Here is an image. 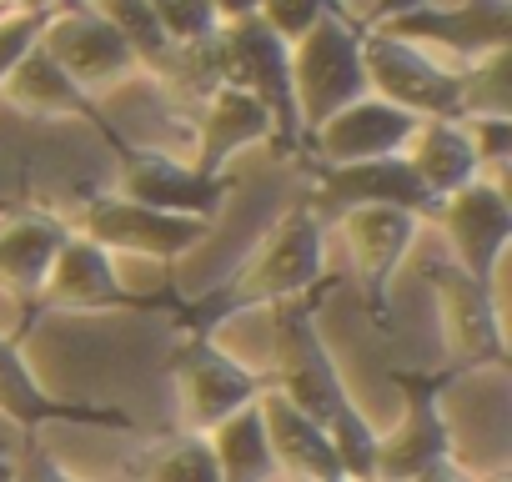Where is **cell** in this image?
Wrapping results in <instances>:
<instances>
[{"label": "cell", "instance_id": "26", "mask_svg": "<svg viewBox=\"0 0 512 482\" xmlns=\"http://www.w3.org/2000/svg\"><path fill=\"white\" fill-rule=\"evenodd\" d=\"M131 477L136 482H221V467H216L211 437L176 432L161 447H151L141 462H131Z\"/></svg>", "mask_w": 512, "mask_h": 482}, {"label": "cell", "instance_id": "21", "mask_svg": "<svg viewBox=\"0 0 512 482\" xmlns=\"http://www.w3.org/2000/svg\"><path fill=\"white\" fill-rule=\"evenodd\" d=\"M272 116L267 106L256 101L251 91L241 86H216L201 106V121H196V156H191V171L201 176H226V161L246 146H262L272 141Z\"/></svg>", "mask_w": 512, "mask_h": 482}, {"label": "cell", "instance_id": "1", "mask_svg": "<svg viewBox=\"0 0 512 482\" xmlns=\"http://www.w3.org/2000/svg\"><path fill=\"white\" fill-rule=\"evenodd\" d=\"M332 292H337V277H327L307 297H287V302L272 307V347H277L272 392L327 427L337 467H342L347 482H372V472H377V427L352 402V392H347V382L332 362V347L317 327V312Z\"/></svg>", "mask_w": 512, "mask_h": 482}, {"label": "cell", "instance_id": "28", "mask_svg": "<svg viewBox=\"0 0 512 482\" xmlns=\"http://www.w3.org/2000/svg\"><path fill=\"white\" fill-rule=\"evenodd\" d=\"M151 11L161 21V31L171 36V46H191L221 31L216 0H151Z\"/></svg>", "mask_w": 512, "mask_h": 482}, {"label": "cell", "instance_id": "22", "mask_svg": "<svg viewBox=\"0 0 512 482\" xmlns=\"http://www.w3.org/2000/svg\"><path fill=\"white\" fill-rule=\"evenodd\" d=\"M262 427H267V447L277 457V472L287 482H332L342 477L337 467V452H332V437L322 422H312L307 412H297L287 397L267 392L262 402Z\"/></svg>", "mask_w": 512, "mask_h": 482}, {"label": "cell", "instance_id": "19", "mask_svg": "<svg viewBox=\"0 0 512 482\" xmlns=\"http://www.w3.org/2000/svg\"><path fill=\"white\" fill-rule=\"evenodd\" d=\"M417 131V116L397 111L382 96H362L332 121H322L307 146L317 151L322 166H347V161H377V156H402Z\"/></svg>", "mask_w": 512, "mask_h": 482}, {"label": "cell", "instance_id": "12", "mask_svg": "<svg viewBox=\"0 0 512 482\" xmlns=\"http://www.w3.org/2000/svg\"><path fill=\"white\" fill-rule=\"evenodd\" d=\"M66 241H71V226L56 211H41V206L0 221V292H11L16 307H21L16 332H6L16 347H26V337L41 327L36 302H41V287H46Z\"/></svg>", "mask_w": 512, "mask_h": 482}, {"label": "cell", "instance_id": "16", "mask_svg": "<svg viewBox=\"0 0 512 482\" xmlns=\"http://www.w3.org/2000/svg\"><path fill=\"white\" fill-rule=\"evenodd\" d=\"M382 31L402 36V41H432L452 56H462L467 66L507 51L512 46V0H457V6H417L407 16H392Z\"/></svg>", "mask_w": 512, "mask_h": 482}, {"label": "cell", "instance_id": "7", "mask_svg": "<svg viewBox=\"0 0 512 482\" xmlns=\"http://www.w3.org/2000/svg\"><path fill=\"white\" fill-rule=\"evenodd\" d=\"M181 307V287L166 282L161 292H136L131 282H121L116 257H106L96 241L76 236L61 247L41 302H36V322L46 312H176Z\"/></svg>", "mask_w": 512, "mask_h": 482}, {"label": "cell", "instance_id": "23", "mask_svg": "<svg viewBox=\"0 0 512 482\" xmlns=\"http://www.w3.org/2000/svg\"><path fill=\"white\" fill-rule=\"evenodd\" d=\"M402 156L412 161L417 181L437 201H447L452 191H462L467 181L482 176L477 146H472V136H467L462 121H417V131H412V141H407Z\"/></svg>", "mask_w": 512, "mask_h": 482}, {"label": "cell", "instance_id": "10", "mask_svg": "<svg viewBox=\"0 0 512 482\" xmlns=\"http://www.w3.org/2000/svg\"><path fill=\"white\" fill-rule=\"evenodd\" d=\"M322 221L347 216L357 206H397L412 211L417 221H437L442 201L417 181L407 156H377V161H347V166H322L312 161V201Z\"/></svg>", "mask_w": 512, "mask_h": 482}, {"label": "cell", "instance_id": "36", "mask_svg": "<svg viewBox=\"0 0 512 482\" xmlns=\"http://www.w3.org/2000/svg\"><path fill=\"white\" fill-rule=\"evenodd\" d=\"M412 482H472L462 467H457V457L452 462H437V467H427L422 477H412Z\"/></svg>", "mask_w": 512, "mask_h": 482}, {"label": "cell", "instance_id": "30", "mask_svg": "<svg viewBox=\"0 0 512 482\" xmlns=\"http://www.w3.org/2000/svg\"><path fill=\"white\" fill-rule=\"evenodd\" d=\"M56 11H16V16H0V86H6V76L16 71V61L41 41L46 21Z\"/></svg>", "mask_w": 512, "mask_h": 482}, {"label": "cell", "instance_id": "27", "mask_svg": "<svg viewBox=\"0 0 512 482\" xmlns=\"http://www.w3.org/2000/svg\"><path fill=\"white\" fill-rule=\"evenodd\" d=\"M462 116H512L507 51H492L462 71Z\"/></svg>", "mask_w": 512, "mask_h": 482}, {"label": "cell", "instance_id": "6", "mask_svg": "<svg viewBox=\"0 0 512 482\" xmlns=\"http://www.w3.org/2000/svg\"><path fill=\"white\" fill-rule=\"evenodd\" d=\"M221 86H241L272 116V141L282 156L302 151V116H297V91H292V46L262 21L241 16L221 26Z\"/></svg>", "mask_w": 512, "mask_h": 482}, {"label": "cell", "instance_id": "20", "mask_svg": "<svg viewBox=\"0 0 512 482\" xmlns=\"http://www.w3.org/2000/svg\"><path fill=\"white\" fill-rule=\"evenodd\" d=\"M0 96H6L16 111H31V116H71V121H86L116 156L131 146L106 116H101V106L41 51V46H31L21 61H16V71L6 76V86H0Z\"/></svg>", "mask_w": 512, "mask_h": 482}, {"label": "cell", "instance_id": "33", "mask_svg": "<svg viewBox=\"0 0 512 482\" xmlns=\"http://www.w3.org/2000/svg\"><path fill=\"white\" fill-rule=\"evenodd\" d=\"M417 6H427V0H372V6H367L357 21L372 31V26H387L392 16H407V11H417Z\"/></svg>", "mask_w": 512, "mask_h": 482}, {"label": "cell", "instance_id": "9", "mask_svg": "<svg viewBox=\"0 0 512 482\" xmlns=\"http://www.w3.org/2000/svg\"><path fill=\"white\" fill-rule=\"evenodd\" d=\"M206 221H191V216H171V211H151V206H136L126 196H91L86 211H81V231L86 241L106 257H151V262H181L186 252H196L206 241Z\"/></svg>", "mask_w": 512, "mask_h": 482}, {"label": "cell", "instance_id": "31", "mask_svg": "<svg viewBox=\"0 0 512 482\" xmlns=\"http://www.w3.org/2000/svg\"><path fill=\"white\" fill-rule=\"evenodd\" d=\"M462 126H467L482 166H502L512 156V116H462Z\"/></svg>", "mask_w": 512, "mask_h": 482}, {"label": "cell", "instance_id": "37", "mask_svg": "<svg viewBox=\"0 0 512 482\" xmlns=\"http://www.w3.org/2000/svg\"><path fill=\"white\" fill-rule=\"evenodd\" d=\"M332 482H347V477H332Z\"/></svg>", "mask_w": 512, "mask_h": 482}, {"label": "cell", "instance_id": "24", "mask_svg": "<svg viewBox=\"0 0 512 482\" xmlns=\"http://www.w3.org/2000/svg\"><path fill=\"white\" fill-rule=\"evenodd\" d=\"M211 437V452H216V467H221V482H277V457L267 447V427H262V407H241L236 417H226L221 427L206 432Z\"/></svg>", "mask_w": 512, "mask_h": 482}, {"label": "cell", "instance_id": "4", "mask_svg": "<svg viewBox=\"0 0 512 482\" xmlns=\"http://www.w3.org/2000/svg\"><path fill=\"white\" fill-rule=\"evenodd\" d=\"M392 387L402 392V422L377 432V472L372 482H412L437 462H452V427L442 417V392L467 377L462 367H387Z\"/></svg>", "mask_w": 512, "mask_h": 482}, {"label": "cell", "instance_id": "32", "mask_svg": "<svg viewBox=\"0 0 512 482\" xmlns=\"http://www.w3.org/2000/svg\"><path fill=\"white\" fill-rule=\"evenodd\" d=\"M11 482H81V477H71V472L56 462V452L41 442V432H26V457H21V467L11 472Z\"/></svg>", "mask_w": 512, "mask_h": 482}, {"label": "cell", "instance_id": "29", "mask_svg": "<svg viewBox=\"0 0 512 482\" xmlns=\"http://www.w3.org/2000/svg\"><path fill=\"white\" fill-rule=\"evenodd\" d=\"M342 6V0H262V11H256V16H262L287 46L292 41H302L327 11H337Z\"/></svg>", "mask_w": 512, "mask_h": 482}, {"label": "cell", "instance_id": "15", "mask_svg": "<svg viewBox=\"0 0 512 482\" xmlns=\"http://www.w3.org/2000/svg\"><path fill=\"white\" fill-rule=\"evenodd\" d=\"M342 221V236H347V252H352V267H357V282H362V307H367V322L377 332H387V317H392V277L402 267V257L412 252V236H417V216L412 211H397V206H357Z\"/></svg>", "mask_w": 512, "mask_h": 482}, {"label": "cell", "instance_id": "14", "mask_svg": "<svg viewBox=\"0 0 512 482\" xmlns=\"http://www.w3.org/2000/svg\"><path fill=\"white\" fill-rule=\"evenodd\" d=\"M121 191L136 206L151 211H171V216H191V221H216L226 196L236 191V176H201L186 161L166 156V151H146V146H126L121 156Z\"/></svg>", "mask_w": 512, "mask_h": 482}, {"label": "cell", "instance_id": "2", "mask_svg": "<svg viewBox=\"0 0 512 482\" xmlns=\"http://www.w3.org/2000/svg\"><path fill=\"white\" fill-rule=\"evenodd\" d=\"M327 282V221L312 206H292L267 241H256V252L216 287L181 292V307L171 312L176 337L181 332H206L216 337L221 322L251 307H277L287 297H307Z\"/></svg>", "mask_w": 512, "mask_h": 482}, {"label": "cell", "instance_id": "34", "mask_svg": "<svg viewBox=\"0 0 512 482\" xmlns=\"http://www.w3.org/2000/svg\"><path fill=\"white\" fill-rule=\"evenodd\" d=\"M91 0H0V16H16V11H81Z\"/></svg>", "mask_w": 512, "mask_h": 482}, {"label": "cell", "instance_id": "13", "mask_svg": "<svg viewBox=\"0 0 512 482\" xmlns=\"http://www.w3.org/2000/svg\"><path fill=\"white\" fill-rule=\"evenodd\" d=\"M447 241H452V262L497 292V272H502V257H507V241H512V201L497 181L477 176L467 181L462 191H452L437 211Z\"/></svg>", "mask_w": 512, "mask_h": 482}, {"label": "cell", "instance_id": "11", "mask_svg": "<svg viewBox=\"0 0 512 482\" xmlns=\"http://www.w3.org/2000/svg\"><path fill=\"white\" fill-rule=\"evenodd\" d=\"M422 277H427L432 292H437L452 367H462V372L502 367V362H507V332H502L497 292L482 287V282H472L457 262H427Z\"/></svg>", "mask_w": 512, "mask_h": 482}, {"label": "cell", "instance_id": "8", "mask_svg": "<svg viewBox=\"0 0 512 482\" xmlns=\"http://www.w3.org/2000/svg\"><path fill=\"white\" fill-rule=\"evenodd\" d=\"M362 61L372 96L392 101L417 121H462V71L432 61L422 46L372 26L362 36Z\"/></svg>", "mask_w": 512, "mask_h": 482}, {"label": "cell", "instance_id": "3", "mask_svg": "<svg viewBox=\"0 0 512 482\" xmlns=\"http://www.w3.org/2000/svg\"><path fill=\"white\" fill-rule=\"evenodd\" d=\"M362 36H367V26L347 6H337L302 41H292V91H297V116H302V146L322 121H332L352 101L372 96Z\"/></svg>", "mask_w": 512, "mask_h": 482}, {"label": "cell", "instance_id": "18", "mask_svg": "<svg viewBox=\"0 0 512 482\" xmlns=\"http://www.w3.org/2000/svg\"><path fill=\"white\" fill-rule=\"evenodd\" d=\"M36 46H41L76 86H111V81H121V76L136 71L131 46H126L91 6H81V11H56V16L46 21V31H41Z\"/></svg>", "mask_w": 512, "mask_h": 482}, {"label": "cell", "instance_id": "5", "mask_svg": "<svg viewBox=\"0 0 512 482\" xmlns=\"http://www.w3.org/2000/svg\"><path fill=\"white\" fill-rule=\"evenodd\" d=\"M166 372L176 382L181 432H201V437L272 392V372H256V367L236 362L206 332H181L171 357H166Z\"/></svg>", "mask_w": 512, "mask_h": 482}, {"label": "cell", "instance_id": "17", "mask_svg": "<svg viewBox=\"0 0 512 482\" xmlns=\"http://www.w3.org/2000/svg\"><path fill=\"white\" fill-rule=\"evenodd\" d=\"M0 417H11L21 432H41L46 422L101 427V432H136V417L111 407V402H61V397H51L36 382L26 352L11 337H0Z\"/></svg>", "mask_w": 512, "mask_h": 482}, {"label": "cell", "instance_id": "35", "mask_svg": "<svg viewBox=\"0 0 512 482\" xmlns=\"http://www.w3.org/2000/svg\"><path fill=\"white\" fill-rule=\"evenodd\" d=\"M256 11H262V0H216L221 26H226V21H241V16H256Z\"/></svg>", "mask_w": 512, "mask_h": 482}, {"label": "cell", "instance_id": "25", "mask_svg": "<svg viewBox=\"0 0 512 482\" xmlns=\"http://www.w3.org/2000/svg\"><path fill=\"white\" fill-rule=\"evenodd\" d=\"M91 11L131 46L136 66H151V71L166 76L176 46H171V36L161 31V21H156V11H151V0H91Z\"/></svg>", "mask_w": 512, "mask_h": 482}]
</instances>
